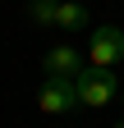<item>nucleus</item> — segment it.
I'll use <instances>...</instances> for the list:
<instances>
[{"mask_svg":"<svg viewBox=\"0 0 124 128\" xmlns=\"http://www.w3.org/2000/svg\"><path fill=\"white\" fill-rule=\"evenodd\" d=\"M87 69L83 55L74 50V46H55V50H46V78H78Z\"/></svg>","mask_w":124,"mask_h":128,"instance_id":"obj_4","label":"nucleus"},{"mask_svg":"<svg viewBox=\"0 0 124 128\" xmlns=\"http://www.w3.org/2000/svg\"><path fill=\"white\" fill-rule=\"evenodd\" d=\"M119 60H124V32L115 23L92 28V64H97V69H115Z\"/></svg>","mask_w":124,"mask_h":128,"instance_id":"obj_3","label":"nucleus"},{"mask_svg":"<svg viewBox=\"0 0 124 128\" xmlns=\"http://www.w3.org/2000/svg\"><path fill=\"white\" fill-rule=\"evenodd\" d=\"M74 105H78L74 78H46V82H41V92H37V110H41V114H69Z\"/></svg>","mask_w":124,"mask_h":128,"instance_id":"obj_2","label":"nucleus"},{"mask_svg":"<svg viewBox=\"0 0 124 128\" xmlns=\"http://www.w3.org/2000/svg\"><path fill=\"white\" fill-rule=\"evenodd\" d=\"M87 18H92V14L78 5V0H60V9H55V28H87Z\"/></svg>","mask_w":124,"mask_h":128,"instance_id":"obj_5","label":"nucleus"},{"mask_svg":"<svg viewBox=\"0 0 124 128\" xmlns=\"http://www.w3.org/2000/svg\"><path fill=\"white\" fill-rule=\"evenodd\" d=\"M110 128H124V119H119V124H110Z\"/></svg>","mask_w":124,"mask_h":128,"instance_id":"obj_7","label":"nucleus"},{"mask_svg":"<svg viewBox=\"0 0 124 128\" xmlns=\"http://www.w3.org/2000/svg\"><path fill=\"white\" fill-rule=\"evenodd\" d=\"M55 9H60V0H32L28 5L32 23H41V28H55Z\"/></svg>","mask_w":124,"mask_h":128,"instance_id":"obj_6","label":"nucleus"},{"mask_svg":"<svg viewBox=\"0 0 124 128\" xmlns=\"http://www.w3.org/2000/svg\"><path fill=\"white\" fill-rule=\"evenodd\" d=\"M74 87H78V105L101 110L106 101L119 96V78H115V69H97V64H87V69L74 78Z\"/></svg>","mask_w":124,"mask_h":128,"instance_id":"obj_1","label":"nucleus"},{"mask_svg":"<svg viewBox=\"0 0 124 128\" xmlns=\"http://www.w3.org/2000/svg\"><path fill=\"white\" fill-rule=\"evenodd\" d=\"M119 96H124V87H119Z\"/></svg>","mask_w":124,"mask_h":128,"instance_id":"obj_8","label":"nucleus"}]
</instances>
